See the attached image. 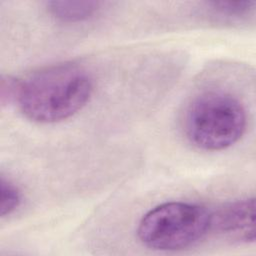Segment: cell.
Masks as SVG:
<instances>
[{
	"label": "cell",
	"instance_id": "obj_1",
	"mask_svg": "<svg viewBox=\"0 0 256 256\" xmlns=\"http://www.w3.org/2000/svg\"><path fill=\"white\" fill-rule=\"evenodd\" d=\"M93 80L82 66L65 62L39 69L20 81L17 105L37 123H55L76 114L89 101Z\"/></svg>",
	"mask_w": 256,
	"mask_h": 256
},
{
	"label": "cell",
	"instance_id": "obj_2",
	"mask_svg": "<svg viewBox=\"0 0 256 256\" xmlns=\"http://www.w3.org/2000/svg\"><path fill=\"white\" fill-rule=\"evenodd\" d=\"M246 123L245 108L236 97L221 90H208L189 103L184 130L197 148L219 151L234 145L242 137Z\"/></svg>",
	"mask_w": 256,
	"mask_h": 256
},
{
	"label": "cell",
	"instance_id": "obj_3",
	"mask_svg": "<svg viewBox=\"0 0 256 256\" xmlns=\"http://www.w3.org/2000/svg\"><path fill=\"white\" fill-rule=\"evenodd\" d=\"M211 227V211L190 202H165L141 218L137 235L143 245L161 251L188 248L202 239Z\"/></svg>",
	"mask_w": 256,
	"mask_h": 256
},
{
	"label": "cell",
	"instance_id": "obj_4",
	"mask_svg": "<svg viewBox=\"0 0 256 256\" xmlns=\"http://www.w3.org/2000/svg\"><path fill=\"white\" fill-rule=\"evenodd\" d=\"M225 238L238 243L255 241V199L243 198L228 202L211 211V227Z\"/></svg>",
	"mask_w": 256,
	"mask_h": 256
},
{
	"label": "cell",
	"instance_id": "obj_5",
	"mask_svg": "<svg viewBox=\"0 0 256 256\" xmlns=\"http://www.w3.org/2000/svg\"><path fill=\"white\" fill-rule=\"evenodd\" d=\"M49 14L64 23H77L94 17L102 8L99 1H49L46 3Z\"/></svg>",
	"mask_w": 256,
	"mask_h": 256
},
{
	"label": "cell",
	"instance_id": "obj_6",
	"mask_svg": "<svg viewBox=\"0 0 256 256\" xmlns=\"http://www.w3.org/2000/svg\"><path fill=\"white\" fill-rule=\"evenodd\" d=\"M208 8L213 14L219 17L226 18H240L248 15L253 10L254 1H212L206 2Z\"/></svg>",
	"mask_w": 256,
	"mask_h": 256
},
{
	"label": "cell",
	"instance_id": "obj_7",
	"mask_svg": "<svg viewBox=\"0 0 256 256\" xmlns=\"http://www.w3.org/2000/svg\"><path fill=\"white\" fill-rule=\"evenodd\" d=\"M1 204L0 214L2 217L12 214L21 203V193L17 186H15L9 179L1 175L0 179Z\"/></svg>",
	"mask_w": 256,
	"mask_h": 256
},
{
	"label": "cell",
	"instance_id": "obj_8",
	"mask_svg": "<svg viewBox=\"0 0 256 256\" xmlns=\"http://www.w3.org/2000/svg\"><path fill=\"white\" fill-rule=\"evenodd\" d=\"M20 80L12 78L10 76L2 77L1 79V103L5 105L17 101L19 92Z\"/></svg>",
	"mask_w": 256,
	"mask_h": 256
}]
</instances>
